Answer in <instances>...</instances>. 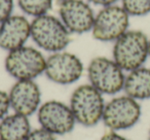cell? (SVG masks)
I'll return each instance as SVG.
<instances>
[{
    "mask_svg": "<svg viewBox=\"0 0 150 140\" xmlns=\"http://www.w3.org/2000/svg\"><path fill=\"white\" fill-rule=\"evenodd\" d=\"M112 57L123 71L144 66L149 57V38L143 31L127 30L114 41Z\"/></svg>",
    "mask_w": 150,
    "mask_h": 140,
    "instance_id": "6da1fadb",
    "label": "cell"
},
{
    "mask_svg": "<svg viewBox=\"0 0 150 140\" xmlns=\"http://www.w3.org/2000/svg\"><path fill=\"white\" fill-rule=\"evenodd\" d=\"M83 70V63L76 55L62 50L46 59L44 74L54 84L71 85L81 77Z\"/></svg>",
    "mask_w": 150,
    "mask_h": 140,
    "instance_id": "ba28073f",
    "label": "cell"
},
{
    "mask_svg": "<svg viewBox=\"0 0 150 140\" xmlns=\"http://www.w3.org/2000/svg\"><path fill=\"white\" fill-rule=\"evenodd\" d=\"M11 108L20 114L30 117L41 105V91L34 80H17L8 93Z\"/></svg>",
    "mask_w": 150,
    "mask_h": 140,
    "instance_id": "8fae6325",
    "label": "cell"
},
{
    "mask_svg": "<svg viewBox=\"0 0 150 140\" xmlns=\"http://www.w3.org/2000/svg\"><path fill=\"white\" fill-rule=\"evenodd\" d=\"M13 0H0V24L13 16Z\"/></svg>",
    "mask_w": 150,
    "mask_h": 140,
    "instance_id": "ac0fdd59",
    "label": "cell"
},
{
    "mask_svg": "<svg viewBox=\"0 0 150 140\" xmlns=\"http://www.w3.org/2000/svg\"><path fill=\"white\" fill-rule=\"evenodd\" d=\"M88 1L95 5H100V6L106 7L110 6V5H114L118 0H88Z\"/></svg>",
    "mask_w": 150,
    "mask_h": 140,
    "instance_id": "44dd1931",
    "label": "cell"
},
{
    "mask_svg": "<svg viewBox=\"0 0 150 140\" xmlns=\"http://www.w3.org/2000/svg\"><path fill=\"white\" fill-rule=\"evenodd\" d=\"M32 131L29 117L11 113L0 121V139L1 140H25Z\"/></svg>",
    "mask_w": 150,
    "mask_h": 140,
    "instance_id": "5bb4252c",
    "label": "cell"
},
{
    "mask_svg": "<svg viewBox=\"0 0 150 140\" xmlns=\"http://www.w3.org/2000/svg\"><path fill=\"white\" fill-rule=\"evenodd\" d=\"M59 2H62V1H64V0H58Z\"/></svg>",
    "mask_w": 150,
    "mask_h": 140,
    "instance_id": "cb8c5ba5",
    "label": "cell"
},
{
    "mask_svg": "<svg viewBox=\"0 0 150 140\" xmlns=\"http://www.w3.org/2000/svg\"><path fill=\"white\" fill-rule=\"evenodd\" d=\"M129 16L123 7L110 5L103 7L95 16L92 34L99 41L114 42L129 30Z\"/></svg>",
    "mask_w": 150,
    "mask_h": 140,
    "instance_id": "52a82bcc",
    "label": "cell"
},
{
    "mask_svg": "<svg viewBox=\"0 0 150 140\" xmlns=\"http://www.w3.org/2000/svg\"><path fill=\"white\" fill-rule=\"evenodd\" d=\"M25 140H56V136L40 127L32 130Z\"/></svg>",
    "mask_w": 150,
    "mask_h": 140,
    "instance_id": "e0dca14e",
    "label": "cell"
},
{
    "mask_svg": "<svg viewBox=\"0 0 150 140\" xmlns=\"http://www.w3.org/2000/svg\"><path fill=\"white\" fill-rule=\"evenodd\" d=\"M123 91L137 101L150 99V68L139 67L125 75Z\"/></svg>",
    "mask_w": 150,
    "mask_h": 140,
    "instance_id": "4fadbf2b",
    "label": "cell"
},
{
    "mask_svg": "<svg viewBox=\"0 0 150 140\" xmlns=\"http://www.w3.org/2000/svg\"><path fill=\"white\" fill-rule=\"evenodd\" d=\"M142 108L139 101L127 95L114 97L105 104L102 122L109 131H123L133 128L140 121Z\"/></svg>",
    "mask_w": 150,
    "mask_h": 140,
    "instance_id": "8992f818",
    "label": "cell"
},
{
    "mask_svg": "<svg viewBox=\"0 0 150 140\" xmlns=\"http://www.w3.org/2000/svg\"><path fill=\"white\" fill-rule=\"evenodd\" d=\"M37 119L42 129L54 136L70 133L77 124L70 106L58 100L42 103L37 110Z\"/></svg>",
    "mask_w": 150,
    "mask_h": 140,
    "instance_id": "9c48e42d",
    "label": "cell"
},
{
    "mask_svg": "<svg viewBox=\"0 0 150 140\" xmlns=\"http://www.w3.org/2000/svg\"><path fill=\"white\" fill-rule=\"evenodd\" d=\"M148 140H150V129H149V132H148Z\"/></svg>",
    "mask_w": 150,
    "mask_h": 140,
    "instance_id": "7402d4cb",
    "label": "cell"
},
{
    "mask_svg": "<svg viewBox=\"0 0 150 140\" xmlns=\"http://www.w3.org/2000/svg\"><path fill=\"white\" fill-rule=\"evenodd\" d=\"M31 37V23L24 16H11L0 24V48L7 52L25 45Z\"/></svg>",
    "mask_w": 150,
    "mask_h": 140,
    "instance_id": "7c38bea8",
    "label": "cell"
},
{
    "mask_svg": "<svg viewBox=\"0 0 150 140\" xmlns=\"http://www.w3.org/2000/svg\"><path fill=\"white\" fill-rule=\"evenodd\" d=\"M149 57H150V39H149Z\"/></svg>",
    "mask_w": 150,
    "mask_h": 140,
    "instance_id": "603a6c76",
    "label": "cell"
},
{
    "mask_svg": "<svg viewBox=\"0 0 150 140\" xmlns=\"http://www.w3.org/2000/svg\"><path fill=\"white\" fill-rule=\"evenodd\" d=\"M46 59L39 50L24 45L8 52L4 61L6 72L17 80H34L44 73Z\"/></svg>",
    "mask_w": 150,
    "mask_h": 140,
    "instance_id": "277c9868",
    "label": "cell"
},
{
    "mask_svg": "<svg viewBox=\"0 0 150 140\" xmlns=\"http://www.w3.org/2000/svg\"><path fill=\"white\" fill-rule=\"evenodd\" d=\"M105 104L102 93L88 84L73 91L69 106L76 123L84 127H94L102 121Z\"/></svg>",
    "mask_w": 150,
    "mask_h": 140,
    "instance_id": "3957f363",
    "label": "cell"
},
{
    "mask_svg": "<svg viewBox=\"0 0 150 140\" xmlns=\"http://www.w3.org/2000/svg\"><path fill=\"white\" fill-rule=\"evenodd\" d=\"M60 20L70 33L83 34L92 31L95 15L83 0H64L59 2Z\"/></svg>",
    "mask_w": 150,
    "mask_h": 140,
    "instance_id": "30bf717a",
    "label": "cell"
},
{
    "mask_svg": "<svg viewBox=\"0 0 150 140\" xmlns=\"http://www.w3.org/2000/svg\"><path fill=\"white\" fill-rule=\"evenodd\" d=\"M11 108L8 93L0 90V121L8 114V110Z\"/></svg>",
    "mask_w": 150,
    "mask_h": 140,
    "instance_id": "d6986e66",
    "label": "cell"
},
{
    "mask_svg": "<svg viewBox=\"0 0 150 140\" xmlns=\"http://www.w3.org/2000/svg\"><path fill=\"white\" fill-rule=\"evenodd\" d=\"M90 85L103 95H115L121 92L125 86V71L113 59L96 57L88 66Z\"/></svg>",
    "mask_w": 150,
    "mask_h": 140,
    "instance_id": "5b68a950",
    "label": "cell"
},
{
    "mask_svg": "<svg viewBox=\"0 0 150 140\" xmlns=\"http://www.w3.org/2000/svg\"><path fill=\"white\" fill-rule=\"evenodd\" d=\"M18 4L26 15L37 18L47 15L52 7V0H18Z\"/></svg>",
    "mask_w": 150,
    "mask_h": 140,
    "instance_id": "9a60e30c",
    "label": "cell"
},
{
    "mask_svg": "<svg viewBox=\"0 0 150 140\" xmlns=\"http://www.w3.org/2000/svg\"><path fill=\"white\" fill-rule=\"evenodd\" d=\"M31 38L39 48L50 53L62 52L71 41V33L60 19L50 15L34 18Z\"/></svg>",
    "mask_w": 150,
    "mask_h": 140,
    "instance_id": "7a4b0ae2",
    "label": "cell"
},
{
    "mask_svg": "<svg viewBox=\"0 0 150 140\" xmlns=\"http://www.w3.org/2000/svg\"><path fill=\"white\" fill-rule=\"evenodd\" d=\"M100 140H129V139L127 137H125L123 135H121V134H119L118 132L109 131L107 133H105L100 138Z\"/></svg>",
    "mask_w": 150,
    "mask_h": 140,
    "instance_id": "ffe728a7",
    "label": "cell"
},
{
    "mask_svg": "<svg viewBox=\"0 0 150 140\" xmlns=\"http://www.w3.org/2000/svg\"><path fill=\"white\" fill-rule=\"evenodd\" d=\"M0 140H1V139H0Z\"/></svg>",
    "mask_w": 150,
    "mask_h": 140,
    "instance_id": "d4e9b609",
    "label": "cell"
},
{
    "mask_svg": "<svg viewBox=\"0 0 150 140\" xmlns=\"http://www.w3.org/2000/svg\"><path fill=\"white\" fill-rule=\"evenodd\" d=\"M121 6L129 17H143L150 13V0H121Z\"/></svg>",
    "mask_w": 150,
    "mask_h": 140,
    "instance_id": "2e32d148",
    "label": "cell"
}]
</instances>
